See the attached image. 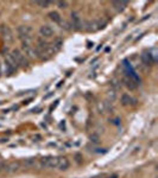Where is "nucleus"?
Segmentation results:
<instances>
[{
    "instance_id": "3",
    "label": "nucleus",
    "mask_w": 158,
    "mask_h": 178,
    "mask_svg": "<svg viewBox=\"0 0 158 178\" xmlns=\"http://www.w3.org/2000/svg\"><path fill=\"white\" fill-rule=\"evenodd\" d=\"M58 158L55 157H44L40 159V166L42 167H56Z\"/></svg>"
},
{
    "instance_id": "7",
    "label": "nucleus",
    "mask_w": 158,
    "mask_h": 178,
    "mask_svg": "<svg viewBox=\"0 0 158 178\" xmlns=\"http://www.w3.org/2000/svg\"><path fill=\"white\" fill-rule=\"evenodd\" d=\"M72 27L75 30H81L82 29V20L79 17V14L76 12H72Z\"/></svg>"
},
{
    "instance_id": "8",
    "label": "nucleus",
    "mask_w": 158,
    "mask_h": 178,
    "mask_svg": "<svg viewBox=\"0 0 158 178\" xmlns=\"http://www.w3.org/2000/svg\"><path fill=\"white\" fill-rule=\"evenodd\" d=\"M40 33L43 37L49 38V37H51L53 34V27L49 26V25H43V26H40Z\"/></svg>"
},
{
    "instance_id": "17",
    "label": "nucleus",
    "mask_w": 158,
    "mask_h": 178,
    "mask_svg": "<svg viewBox=\"0 0 158 178\" xmlns=\"http://www.w3.org/2000/svg\"><path fill=\"white\" fill-rule=\"evenodd\" d=\"M89 139H91V141L94 143V144H98V143H99V135H98V134H92V135L89 137Z\"/></svg>"
},
{
    "instance_id": "2",
    "label": "nucleus",
    "mask_w": 158,
    "mask_h": 178,
    "mask_svg": "<svg viewBox=\"0 0 158 178\" xmlns=\"http://www.w3.org/2000/svg\"><path fill=\"white\" fill-rule=\"evenodd\" d=\"M11 56H12V57H13V59L16 61L17 66H23V68H25V66H27V64H29L26 57H25L23 53L20 52L19 50H13Z\"/></svg>"
},
{
    "instance_id": "15",
    "label": "nucleus",
    "mask_w": 158,
    "mask_h": 178,
    "mask_svg": "<svg viewBox=\"0 0 158 178\" xmlns=\"http://www.w3.org/2000/svg\"><path fill=\"white\" fill-rule=\"evenodd\" d=\"M49 17H50V19L53 20V21H55V23H61V21H62L61 16H59L58 12H56V11L50 12V13H49Z\"/></svg>"
},
{
    "instance_id": "1",
    "label": "nucleus",
    "mask_w": 158,
    "mask_h": 178,
    "mask_svg": "<svg viewBox=\"0 0 158 178\" xmlns=\"http://www.w3.org/2000/svg\"><path fill=\"white\" fill-rule=\"evenodd\" d=\"M0 33L2 36V39L5 40L6 44H11L13 42V33L12 30L7 25H0Z\"/></svg>"
},
{
    "instance_id": "13",
    "label": "nucleus",
    "mask_w": 158,
    "mask_h": 178,
    "mask_svg": "<svg viewBox=\"0 0 158 178\" xmlns=\"http://www.w3.org/2000/svg\"><path fill=\"white\" fill-rule=\"evenodd\" d=\"M20 167V164L18 162H12V163H10V164L6 166V171L7 172H16L18 171Z\"/></svg>"
},
{
    "instance_id": "11",
    "label": "nucleus",
    "mask_w": 158,
    "mask_h": 178,
    "mask_svg": "<svg viewBox=\"0 0 158 178\" xmlns=\"http://www.w3.org/2000/svg\"><path fill=\"white\" fill-rule=\"evenodd\" d=\"M124 83H125V86L127 87L128 89H131V90H134V89L137 88V82L132 79L131 76H130V77H125V79H124Z\"/></svg>"
},
{
    "instance_id": "10",
    "label": "nucleus",
    "mask_w": 158,
    "mask_h": 178,
    "mask_svg": "<svg viewBox=\"0 0 158 178\" xmlns=\"http://www.w3.org/2000/svg\"><path fill=\"white\" fill-rule=\"evenodd\" d=\"M32 32V29L26 25H21L18 27V33L20 37H30V33Z\"/></svg>"
},
{
    "instance_id": "20",
    "label": "nucleus",
    "mask_w": 158,
    "mask_h": 178,
    "mask_svg": "<svg viewBox=\"0 0 158 178\" xmlns=\"http://www.w3.org/2000/svg\"><path fill=\"white\" fill-rule=\"evenodd\" d=\"M37 4L42 7H48L51 2H50V1H37Z\"/></svg>"
},
{
    "instance_id": "22",
    "label": "nucleus",
    "mask_w": 158,
    "mask_h": 178,
    "mask_svg": "<svg viewBox=\"0 0 158 178\" xmlns=\"http://www.w3.org/2000/svg\"><path fill=\"white\" fill-rule=\"evenodd\" d=\"M62 27H64L66 30H70V27H69V24H68V23H62Z\"/></svg>"
},
{
    "instance_id": "18",
    "label": "nucleus",
    "mask_w": 158,
    "mask_h": 178,
    "mask_svg": "<svg viewBox=\"0 0 158 178\" xmlns=\"http://www.w3.org/2000/svg\"><path fill=\"white\" fill-rule=\"evenodd\" d=\"M35 163H36L35 158H29V159L25 160V163H24V164L26 165V166H32V165H35Z\"/></svg>"
},
{
    "instance_id": "14",
    "label": "nucleus",
    "mask_w": 158,
    "mask_h": 178,
    "mask_svg": "<svg viewBox=\"0 0 158 178\" xmlns=\"http://www.w3.org/2000/svg\"><path fill=\"white\" fill-rule=\"evenodd\" d=\"M86 30L87 31H96V30H99L98 21H87L86 23Z\"/></svg>"
},
{
    "instance_id": "12",
    "label": "nucleus",
    "mask_w": 158,
    "mask_h": 178,
    "mask_svg": "<svg viewBox=\"0 0 158 178\" xmlns=\"http://www.w3.org/2000/svg\"><path fill=\"white\" fill-rule=\"evenodd\" d=\"M112 6L115 8V11L121 12V11H124L125 7L127 6V1H113Z\"/></svg>"
},
{
    "instance_id": "23",
    "label": "nucleus",
    "mask_w": 158,
    "mask_h": 178,
    "mask_svg": "<svg viewBox=\"0 0 158 178\" xmlns=\"http://www.w3.org/2000/svg\"><path fill=\"white\" fill-rule=\"evenodd\" d=\"M112 86L115 87V88H119L120 84H118V82H117V81H112Z\"/></svg>"
},
{
    "instance_id": "16",
    "label": "nucleus",
    "mask_w": 158,
    "mask_h": 178,
    "mask_svg": "<svg viewBox=\"0 0 158 178\" xmlns=\"http://www.w3.org/2000/svg\"><path fill=\"white\" fill-rule=\"evenodd\" d=\"M107 96H108V99L111 100V102H113L115 100V98H117V93H115L114 89H112V90H109V92L107 93Z\"/></svg>"
},
{
    "instance_id": "6",
    "label": "nucleus",
    "mask_w": 158,
    "mask_h": 178,
    "mask_svg": "<svg viewBox=\"0 0 158 178\" xmlns=\"http://www.w3.org/2000/svg\"><path fill=\"white\" fill-rule=\"evenodd\" d=\"M121 103H123V106H126V107H128V106L132 107V106L137 105V100L133 99L128 94H124V95L121 96Z\"/></svg>"
},
{
    "instance_id": "19",
    "label": "nucleus",
    "mask_w": 158,
    "mask_h": 178,
    "mask_svg": "<svg viewBox=\"0 0 158 178\" xmlns=\"http://www.w3.org/2000/svg\"><path fill=\"white\" fill-rule=\"evenodd\" d=\"M57 5L59 8H67L68 7V2L67 1H57Z\"/></svg>"
},
{
    "instance_id": "5",
    "label": "nucleus",
    "mask_w": 158,
    "mask_h": 178,
    "mask_svg": "<svg viewBox=\"0 0 158 178\" xmlns=\"http://www.w3.org/2000/svg\"><path fill=\"white\" fill-rule=\"evenodd\" d=\"M24 49V51H25V57H27V58H30V59H36V58H38L40 56V53H38V51L35 49V48H32V46H24L23 48Z\"/></svg>"
},
{
    "instance_id": "4",
    "label": "nucleus",
    "mask_w": 158,
    "mask_h": 178,
    "mask_svg": "<svg viewBox=\"0 0 158 178\" xmlns=\"http://www.w3.org/2000/svg\"><path fill=\"white\" fill-rule=\"evenodd\" d=\"M5 64H6V69L8 74L13 73L16 70V68H17V63H16V61H14L11 55H6L5 56Z\"/></svg>"
},
{
    "instance_id": "9",
    "label": "nucleus",
    "mask_w": 158,
    "mask_h": 178,
    "mask_svg": "<svg viewBox=\"0 0 158 178\" xmlns=\"http://www.w3.org/2000/svg\"><path fill=\"white\" fill-rule=\"evenodd\" d=\"M56 167H58V170H61V171H66V170L69 169V160L67 158L61 157L57 160V166Z\"/></svg>"
},
{
    "instance_id": "24",
    "label": "nucleus",
    "mask_w": 158,
    "mask_h": 178,
    "mask_svg": "<svg viewBox=\"0 0 158 178\" xmlns=\"http://www.w3.org/2000/svg\"><path fill=\"white\" fill-rule=\"evenodd\" d=\"M1 169H2V164H1V163H0V170H1Z\"/></svg>"
},
{
    "instance_id": "21",
    "label": "nucleus",
    "mask_w": 158,
    "mask_h": 178,
    "mask_svg": "<svg viewBox=\"0 0 158 178\" xmlns=\"http://www.w3.org/2000/svg\"><path fill=\"white\" fill-rule=\"evenodd\" d=\"M102 178H118V175H117V173H112V175H107V176H104Z\"/></svg>"
}]
</instances>
